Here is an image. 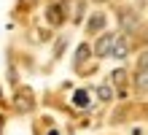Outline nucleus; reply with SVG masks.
<instances>
[{"label": "nucleus", "instance_id": "obj_1", "mask_svg": "<svg viewBox=\"0 0 148 135\" xmlns=\"http://www.w3.org/2000/svg\"><path fill=\"white\" fill-rule=\"evenodd\" d=\"M119 27L124 33H135L140 27V16L135 8H119Z\"/></svg>", "mask_w": 148, "mask_h": 135}, {"label": "nucleus", "instance_id": "obj_2", "mask_svg": "<svg viewBox=\"0 0 148 135\" xmlns=\"http://www.w3.org/2000/svg\"><path fill=\"white\" fill-rule=\"evenodd\" d=\"M113 41H116V33H100V38L94 41V46H92V54L94 57H110Z\"/></svg>", "mask_w": 148, "mask_h": 135}, {"label": "nucleus", "instance_id": "obj_3", "mask_svg": "<svg viewBox=\"0 0 148 135\" xmlns=\"http://www.w3.org/2000/svg\"><path fill=\"white\" fill-rule=\"evenodd\" d=\"M14 108H16L19 114H30L32 108H35V97H32L30 89H19V92H16V97H14Z\"/></svg>", "mask_w": 148, "mask_h": 135}, {"label": "nucleus", "instance_id": "obj_4", "mask_svg": "<svg viewBox=\"0 0 148 135\" xmlns=\"http://www.w3.org/2000/svg\"><path fill=\"white\" fill-rule=\"evenodd\" d=\"M105 14H102V11H97V14H92L89 16V22H86V33H89V35H97V33H102V30H105Z\"/></svg>", "mask_w": 148, "mask_h": 135}, {"label": "nucleus", "instance_id": "obj_5", "mask_svg": "<svg viewBox=\"0 0 148 135\" xmlns=\"http://www.w3.org/2000/svg\"><path fill=\"white\" fill-rule=\"evenodd\" d=\"M46 22L54 24V27H59V24L65 22V6H59V3L49 6V8H46Z\"/></svg>", "mask_w": 148, "mask_h": 135}, {"label": "nucleus", "instance_id": "obj_6", "mask_svg": "<svg viewBox=\"0 0 148 135\" xmlns=\"http://www.w3.org/2000/svg\"><path fill=\"white\" fill-rule=\"evenodd\" d=\"M127 54H129V41L124 38V35H116V41H113V49H110V57L124 60Z\"/></svg>", "mask_w": 148, "mask_h": 135}, {"label": "nucleus", "instance_id": "obj_7", "mask_svg": "<svg viewBox=\"0 0 148 135\" xmlns=\"http://www.w3.org/2000/svg\"><path fill=\"white\" fill-rule=\"evenodd\" d=\"M110 81H113V84L119 87V97H124V84H127V70H124V68H116V70H113V73H110Z\"/></svg>", "mask_w": 148, "mask_h": 135}, {"label": "nucleus", "instance_id": "obj_8", "mask_svg": "<svg viewBox=\"0 0 148 135\" xmlns=\"http://www.w3.org/2000/svg\"><path fill=\"white\" fill-rule=\"evenodd\" d=\"M89 54H92V46H89V43H81V46L75 49V57H73V65H75V68H81L84 62H86V57H89Z\"/></svg>", "mask_w": 148, "mask_h": 135}, {"label": "nucleus", "instance_id": "obj_9", "mask_svg": "<svg viewBox=\"0 0 148 135\" xmlns=\"http://www.w3.org/2000/svg\"><path fill=\"white\" fill-rule=\"evenodd\" d=\"M113 95H116V92H113V87H110V84H100V87H97V97H100L102 103L113 100Z\"/></svg>", "mask_w": 148, "mask_h": 135}, {"label": "nucleus", "instance_id": "obj_10", "mask_svg": "<svg viewBox=\"0 0 148 135\" xmlns=\"http://www.w3.org/2000/svg\"><path fill=\"white\" fill-rule=\"evenodd\" d=\"M73 103H75L78 108H86V105H89V92H84V89H78V92L73 95Z\"/></svg>", "mask_w": 148, "mask_h": 135}, {"label": "nucleus", "instance_id": "obj_11", "mask_svg": "<svg viewBox=\"0 0 148 135\" xmlns=\"http://www.w3.org/2000/svg\"><path fill=\"white\" fill-rule=\"evenodd\" d=\"M135 87L140 89V92H148V70L137 73V78H135Z\"/></svg>", "mask_w": 148, "mask_h": 135}, {"label": "nucleus", "instance_id": "obj_12", "mask_svg": "<svg viewBox=\"0 0 148 135\" xmlns=\"http://www.w3.org/2000/svg\"><path fill=\"white\" fill-rule=\"evenodd\" d=\"M84 8H86V3H84V0H75V8H73V22H81V19H84Z\"/></svg>", "mask_w": 148, "mask_h": 135}, {"label": "nucleus", "instance_id": "obj_13", "mask_svg": "<svg viewBox=\"0 0 148 135\" xmlns=\"http://www.w3.org/2000/svg\"><path fill=\"white\" fill-rule=\"evenodd\" d=\"M143 70H148V49L140 51V57H137V73H143Z\"/></svg>", "mask_w": 148, "mask_h": 135}, {"label": "nucleus", "instance_id": "obj_14", "mask_svg": "<svg viewBox=\"0 0 148 135\" xmlns=\"http://www.w3.org/2000/svg\"><path fill=\"white\" fill-rule=\"evenodd\" d=\"M49 135H59V132H57V130H51V132H49Z\"/></svg>", "mask_w": 148, "mask_h": 135}, {"label": "nucleus", "instance_id": "obj_15", "mask_svg": "<svg viewBox=\"0 0 148 135\" xmlns=\"http://www.w3.org/2000/svg\"><path fill=\"white\" fill-rule=\"evenodd\" d=\"M0 135H3V122H0Z\"/></svg>", "mask_w": 148, "mask_h": 135}, {"label": "nucleus", "instance_id": "obj_16", "mask_svg": "<svg viewBox=\"0 0 148 135\" xmlns=\"http://www.w3.org/2000/svg\"><path fill=\"white\" fill-rule=\"evenodd\" d=\"M97 3H108V0H97Z\"/></svg>", "mask_w": 148, "mask_h": 135}]
</instances>
